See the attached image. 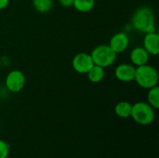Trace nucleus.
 <instances>
[{
  "mask_svg": "<svg viewBox=\"0 0 159 158\" xmlns=\"http://www.w3.org/2000/svg\"><path fill=\"white\" fill-rule=\"evenodd\" d=\"M131 24L140 33L156 32V17L152 8L146 6L139 7L132 15Z\"/></svg>",
  "mask_w": 159,
  "mask_h": 158,
  "instance_id": "obj_1",
  "label": "nucleus"
},
{
  "mask_svg": "<svg viewBox=\"0 0 159 158\" xmlns=\"http://www.w3.org/2000/svg\"><path fill=\"white\" fill-rule=\"evenodd\" d=\"M134 81L143 88L149 89L157 86L159 81L158 72L151 65L144 64L136 67Z\"/></svg>",
  "mask_w": 159,
  "mask_h": 158,
  "instance_id": "obj_2",
  "label": "nucleus"
},
{
  "mask_svg": "<svg viewBox=\"0 0 159 158\" xmlns=\"http://www.w3.org/2000/svg\"><path fill=\"white\" fill-rule=\"evenodd\" d=\"M130 117L139 125L149 126L155 121V109L148 102H138L132 104Z\"/></svg>",
  "mask_w": 159,
  "mask_h": 158,
  "instance_id": "obj_3",
  "label": "nucleus"
},
{
  "mask_svg": "<svg viewBox=\"0 0 159 158\" xmlns=\"http://www.w3.org/2000/svg\"><path fill=\"white\" fill-rule=\"evenodd\" d=\"M116 53L109 47V45H100L93 48L90 53L94 64L102 68L111 66L116 60Z\"/></svg>",
  "mask_w": 159,
  "mask_h": 158,
  "instance_id": "obj_4",
  "label": "nucleus"
},
{
  "mask_svg": "<svg viewBox=\"0 0 159 158\" xmlns=\"http://www.w3.org/2000/svg\"><path fill=\"white\" fill-rule=\"evenodd\" d=\"M25 75L20 70L10 71L6 76L5 84L7 88L13 93H18L23 89L25 87Z\"/></svg>",
  "mask_w": 159,
  "mask_h": 158,
  "instance_id": "obj_5",
  "label": "nucleus"
},
{
  "mask_svg": "<svg viewBox=\"0 0 159 158\" xmlns=\"http://www.w3.org/2000/svg\"><path fill=\"white\" fill-rule=\"evenodd\" d=\"M94 65L90 53L80 52L77 53L72 60V66L74 70L78 74H87L89 69Z\"/></svg>",
  "mask_w": 159,
  "mask_h": 158,
  "instance_id": "obj_6",
  "label": "nucleus"
},
{
  "mask_svg": "<svg viewBox=\"0 0 159 158\" xmlns=\"http://www.w3.org/2000/svg\"><path fill=\"white\" fill-rule=\"evenodd\" d=\"M136 67L129 63H121L115 69V75L117 80L123 83H129L134 81Z\"/></svg>",
  "mask_w": 159,
  "mask_h": 158,
  "instance_id": "obj_7",
  "label": "nucleus"
},
{
  "mask_svg": "<svg viewBox=\"0 0 159 158\" xmlns=\"http://www.w3.org/2000/svg\"><path fill=\"white\" fill-rule=\"evenodd\" d=\"M129 45V38L128 34L124 32L116 33L112 36L110 39L109 47L116 53H122L124 52Z\"/></svg>",
  "mask_w": 159,
  "mask_h": 158,
  "instance_id": "obj_8",
  "label": "nucleus"
},
{
  "mask_svg": "<svg viewBox=\"0 0 159 158\" xmlns=\"http://www.w3.org/2000/svg\"><path fill=\"white\" fill-rule=\"evenodd\" d=\"M143 48L152 56L159 54V34L156 32L147 33L143 38Z\"/></svg>",
  "mask_w": 159,
  "mask_h": 158,
  "instance_id": "obj_9",
  "label": "nucleus"
},
{
  "mask_svg": "<svg viewBox=\"0 0 159 158\" xmlns=\"http://www.w3.org/2000/svg\"><path fill=\"white\" fill-rule=\"evenodd\" d=\"M149 57V53L143 48V47H137L133 48L129 53V59L135 67L147 64Z\"/></svg>",
  "mask_w": 159,
  "mask_h": 158,
  "instance_id": "obj_10",
  "label": "nucleus"
},
{
  "mask_svg": "<svg viewBox=\"0 0 159 158\" xmlns=\"http://www.w3.org/2000/svg\"><path fill=\"white\" fill-rule=\"evenodd\" d=\"M131 109H132L131 103L126 101H122L116 103V105L115 106V113L120 118H129L130 117L131 115Z\"/></svg>",
  "mask_w": 159,
  "mask_h": 158,
  "instance_id": "obj_11",
  "label": "nucleus"
},
{
  "mask_svg": "<svg viewBox=\"0 0 159 158\" xmlns=\"http://www.w3.org/2000/svg\"><path fill=\"white\" fill-rule=\"evenodd\" d=\"M104 68L94 64L87 73L88 78L91 83H100L104 77Z\"/></svg>",
  "mask_w": 159,
  "mask_h": 158,
  "instance_id": "obj_12",
  "label": "nucleus"
},
{
  "mask_svg": "<svg viewBox=\"0 0 159 158\" xmlns=\"http://www.w3.org/2000/svg\"><path fill=\"white\" fill-rule=\"evenodd\" d=\"M73 6L77 11L87 13L94 8L95 0H74Z\"/></svg>",
  "mask_w": 159,
  "mask_h": 158,
  "instance_id": "obj_13",
  "label": "nucleus"
},
{
  "mask_svg": "<svg viewBox=\"0 0 159 158\" xmlns=\"http://www.w3.org/2000/svg\"><path fill=\"white\" fill-rule=\"evenodd\" d=\"M147 101L148 103L155 109H159V88L158 86H156L154 88H151L148 89L147 93Z\"/></svg>",
  "mask_w": 159,
  "mask_h": 158,
  "instance_id": "obj_14",
  "label": "nucleus"
},
{
  "mask_svg": "<svg viewBox=\"0 0 159 158\" xmlns=\"http://www.w3.org/2000/svg\"><path fill=\"white\" fill-rule=\"evenodd\" d=\"M52 0H33V6L40 13L48 12L52 7Z\"/></svg>",
  "mask_w": 159,
  "mask_h": 158,
  "instance_id": "obj_15",
  "label": "nucleus"
},
{
  "mask_svg": "<svg viewBox=\"0 0 159 158\" xmlns=\"http://www.w3.org/2000/svg\"><path fill=\"white\" fill-rule=\"evenodd\" d=\"M10 146L7 142L0 139V158H7Z\"/></svg>",
  "mask_w": 159,
  "mask_h": 158,
  "instance_id": "obj_16",
  "label": "nucleus"
},
{
  "mask_svg": "<svg viewBox=\"0 0 159 158\" xmlns=\"http://www.w3.org/2000/svg\"><path fill=\"white\" fill-rule=\"evenodd\" d=\"M73 2L74 0H59V3L61 6H62L63 7H70L73 6Z\"/></svg>",
  "mask_w": 159,
  "mask_h": 158,
  "instance_id": "obj_17",
  "label": "nucleus"
},
{
  "mask_svg": "<svg viewBox=\"0 0 159 158\" xmlns=\"http://www.w3.org/2000/svg\"><path fill=\"white\" fill-rule=\"evenodd\" d=\"M9 0H0V10L5 9L8 6Z\"/></svg>",
  "mask_w": 159,
  "mask_h": 158,
  "instance_id": "obj_18",
  "label": "nucleus"
},
{
  "mask_svg": "<svg viewBox=\"0 0 159 158\" xmlns=\"http://www.w3.org/2000/svg\"><path fill=\"white\" fill-rule=\"evenodd\" d=\"M7 158H8V157H7Z\"/></svg>",
  "mask_w": 159,
  "mask_h": 158,
  "instance_id": "obj_19",
  "label": "nucleus"
}]
</instances>
